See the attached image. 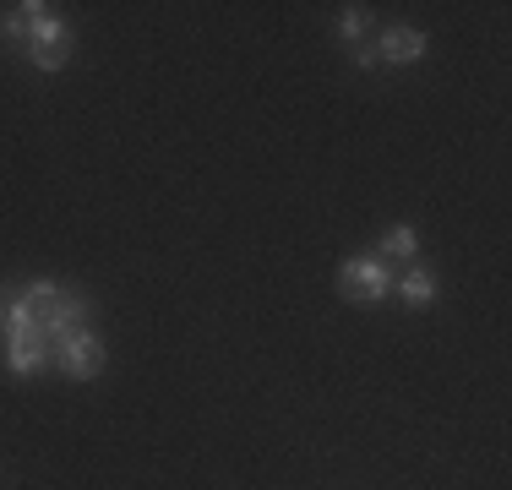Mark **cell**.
I'll return each mask as SVG.
<instances>
[{
    "instance_id": "obj_1",
    "label": "cell",
    "mask_w": 512,
    "mask_h": 490,
    "mask_svg": "<svg viewBox=\"0 0 512 490\" xmlns=\"http://www.w3.org/2000/svg\"><path fill=\"white\" fill-rule=\"evenodd\" d=\"M387 289H393V267L382 262V256H349L344 267H338V294L355 305H382Z\"/></svg>"
},
{
    "instance_id": "obj_2",
    "label": "cell",
    "mask_w": 512,
    "mask_h": 490,
    "mask_svg": "<svg viewBox=\"0 0 512 490\" xmlns=\"http://www.w3.org/2000/svg\"><path fill=\"white\" fill-rule=\"evenodd\" d=\"M55 371L71 376V382H93V376H104V338L88 333V327H77L71 338L55 343Z\"/></svg>"
},
{
    "instance_id": "obj_3",
    "label": "cell",
    "mask_w": 512,
    "mask_h": 490,
    "mask_svg": "<svg viewBox=\"0 0 512 490\" xmlns=\"http://www.w3.org/2000/svg\"><path fill=\"white\" fill-rule=\"evenodd\" d=\"M88 316H93V300H88V294H82V289H60L55 300H50V311L39 316V338L55 349L60 338H71L77 327H88Z\"/></svg>"
},
{
    "instance_id": "obj_4",
    "label": "cell",
    "mask_w": 512,
    "mask_h": 490,
    "mask_svg": "<svg viewBox=\"0 0 512 490\" xmlns=\"http://www.w3.org/2000/svg\"><path fill=\"white\" fill-rule=\"evenodd\" d=\"M425 49H431V39H425L420 28H387L382 39H376V60H387V66H414V60H425Z\"/></svg>"
},
{
    "instance_id": "obj_5",
    "label": "cell",
    "mask_w": 512,
    "mask_h": 490,
    "mask_svg": "<svg viewBox=\"0 0 512 490\" xmlns=\"http://www.w3.org/2000/svg\"><path fill=\"white\" fill-rule=\"evenodd\" d=\"M50 365H55V349L39 333L33 338H6V371L11 376H39V371H50Z\"/></svg>"
},
{
    "instance_id": "obj_6",
    "label": "cell",
    "mask_w": 512,
    "mask_h": 490,
    "mask_svg": "<svg viewBox=\"0 0 512 490\" xmlns=\"http://www.w3.org/2000/svg\"><path fill=\"white\" fill-rule=\"evenodd\" d=\"M39 333V311L28 305L22 289H0V338H33Z\"/></svg>"
},
{
    "instance_id": "obj_7",
    "label": "cell",
    "mask_w": 512,
    "mask_h": 490,
    "mask_svg": "<svg viewBox=\"0 0 512 490\" xmlns=\"http://www.w3.org/2000/svg\"><path fill=\"white\" fill-rule=\"evenodd\" d=\"M398 294H404V305H414V311L431 305L436 300V273H431V267H409V273L398 278Z\"/></svg>"
},
{
    "instance_id": "obj_8",
    "label": "cell",
    "mask_w": 512,
    "mask_h": 490,
    "mask_svg": "<svg viewBox=\"0 0 512 490\" xmlns=\"http://www.w3.org/2000/svg\"><path fill=\"white\" fill-rule=\"evenodd\" d=\"M414 251H420V235H414V224H393L382 235V262H414Z\"/></svg>"
},
{
    "instance_id": "obj_9",
    "label": "cell",
    "mask_w": 512,
    "mask_h": 490,
    "mask_svg": "<svg viewBox=\"0 0 512 490\" xmlns=\"http://www.w3.org/2000/svg\"><path fill=\"white\" fill-rule=\"evenodd\" d=\"M28 28H33V22L22 17L17 6H11L6 17H0V39H6V44H22V49H28Z\"/></svg>"
},
{
    "instance_id": "obj_10",
    "label": "cell",
    "mask_w": 512,
    "mask_h": 490,
    "mask_svg": "<svg viewBox=\"0 0 512 490\" xmlns=\"http://www.w3.org/2000/svg\"><path fill=\"white\" fill-rule=\"evenodd\" d=\"M338 33H344L349 44H365V6H344V11H338Z\"/></svg>"
},
{
    "instance_id": "obj_11",
    "label": "cell",
    "mask_w": 512,
    "mask_h": 490,
    "mask_svg": "<svg viewBox=\"0 0 512 490\" xmlns=\"http://www.w3.org/2000/svg\"><path fill=\"white\" fill-rule=\"evenodd\" d=\"M349 55H355V66H360V71L382 66V60H376V44H355V49H349Z\"/></svg>"
}]
</instances>
